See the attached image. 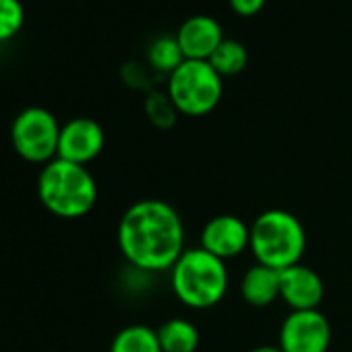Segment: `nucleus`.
<instances>
[{
    "label": "nucleus",
    "mask_w": 352,
    "mask_h": 352,
    "mask_svg": "<svg viewBox=\"0 0 352 352\" xmlns=\"http://www.w3.org/2000/svg\"><path fill=\"white\" fill-rule=\"evenodd\" d=\"M267 0H228L230 9L239 17H255L259 11H263Z\"/></svg>",
    "instance_id": "nucleus-19"
},
{
    "label": "nucleus",
    "mask_w": 352,
    "mask_h": 352,
    "mask_svg": "<svg viewBox=\"0 0 352 352\" xmlns=\"http://www.w3.org/2000/svg\"><path fill=\"white\" fill-rule=\"evenodd\" d=\"M104 143H106V133L102 124L94 118L77 116L60 126L56 157L79 166H87L102 153Z\"/></svg>",
    "instance_id": "nucleus-8"
},
{
    "label": "nucleus",
    "mask_w": 352,
    "mask_h": 352,
    "mask_svg": "<svg viewBox=\"0 0 352 352\" xmlns=\"http://www.w3.org/2000/svg\"><path fill=\"white\" fill-rule=\"evenodd\" d=\"M38 199L56 218L77 220L98 204V185L87 166L67 160H52L38 174Z\"/></svg>",
    "instance_id": "nucleus-2"
},
{
    "label": "nucleus",
    "mask_w": 352,
    "mask_h": 352,
    "mask_svg": "<svg viewBox=\"0 0 352 352\" xmlns=\"http://www.w3.org/2000/svg\"><path fill=\"white\" fill-rule=\"evenodd\" d=\"M257 263L272 270H288L300 263L307 249L302 222L286 210H265L251 224V245Z\"/></svg>",
    "instance_id": "nucleus-4"
},
{
    "label": "nucleus",
    "mask_w": 352,
    "mask_h": 352,
    "mask_svg": "<svg viewBox=\"0 0 352 352\" xmlns=\"http://www.w3.org/2000/svg\"><path fill=\"white\" fill-rule=\"evenodd\" d=\"M147 63L160 75H172L185 63V54L174 36L155 38L147 48Z\"/></svg>",
    "instance_id": "nucleus-16"
},
{
    "label": "nucleus",
    "mask_w": 352,
    "mask_h": 352,
    "mask_svg": "<svg viewBox=\"0 0 352 352\" xmlns=\"http://www.w3.org/2000/svg\"><path fill=\"white\" fill-rule=\"evenodd\" d=\"M251 245V226L239 216L220 214L206 222L201 230V249L218 259H234L243 255Z\"/></svg>",
    "instance_id": "nucleus-9"
},
{
    "label": "nucleus",
    "mask_w": 352,
    "mask_h": 352,
    "mask_svg": "<svg viewBox=\"0 0 352 352\" xmlns=\"http://www.w3.org/2000/svg\"><path fill=\"white\" fill-rule=\"evenodd\" d=\"M331 344V325L319 311H290L280 325L278 346L284 352H327Z\"/></svg>",
    "instance_id": "nucleus-7"
},
{
    "label": "nucleus",
    "mask_w": 352,
    "mask_h": 352,
    "mask_svg": "<svg viewBox=\"0 0 352 352\" xmlns=\"http://www.w3.org/2000/svg\"><path fill=\"white\" fill-rule=\"evenodd\" d=\"M143 110H145L147 120L155 129H162V131L172 129L176 124V118H179V110H176V106L172 104L168 94L157 91V89L147 91L145 102H143Z\"/></svg>",
    "instance_id": "nucleus-17"
},
{
    "label": "nucleus",
    "mask_w": 352,
    "mask_h": 352,
    "mask_svg": "<svg viewBox=\"0 0 352 352\" xmlns=\"http://www.w3.org/2000/svg\"><path fill=\"white\" fill-rule=\"evenodd\" d=\"M241 296L247 305L263 309L280 298V272L267 265H251L241 280Z\"/></svg>",
    "instance_id": "nucleus-12"
},
{
    "label": "nucleus",
    "mask_w": 352,
    "mask_h": 352,
    "mask_svg": "<svg viewBox=\"0 0 352 352\" xmlns=\"http://www.w3.org/2000/svg\"><path fill=\"white\" fill-rule=\"evenodd\" d=\"M323 296H325V284L313 267L296 263L280 272V298L292 311L319 309Z\"/></svg>",
    "instance_id": "nucleus-10"
},
{
    "label": "nucleus",
    "mask_w": 352,
    "mask_h": 352,
    "mask_svg": "<svg viewBox=\"0 0 352 352\" xmlns=\"http://www.w3.org/2000/svg\"><path fill=\"white\" fill-rule=\"evenodd\" d=\"M214 71L224 79V77H234L241 75L247 69L249 63V50L245 48L243 42L224 38V42L216 48V52L208 60Z\"/></svg>",
    "instance_id": "nucleus-15"
},
{
    "label": "nucleus",
    "mask_w": 352,
    "mask_h": 352,
    "mask_svg": "<svg viewBox=\"0 0 352 352\" xmlns=\"http://www.w3.org/2000/svg\"><path fill=\"white\" fill-rule=\"evenodd\" d=\"M116 243L124 261L137 272H170L185 253V224L168 201L141 199L120 216Z\"/></svg>",
    "instance_id": "nucleus-1"
},
{
    "label": "nucleus",
    "mask_w": 352,
    "mask_h": 352,
    "mask_svg": "<svg viewBox=\"0 0 352 352\" xmlns=\"http://www.w3.org/2000/svg\"><path fill=\"white\" fill-rule=\"evenodd\" d=\"M168 98L179 114L199 118L218 108L224 96V79L208 60H185L168 75Z\"/></svg>",
    "instance_id": "nucleus-5"
},
{
    "label": "nucleus",
    "mask_w": 352,
    "mask_h": 352,
    "mask_svg": "<svg viewBox=\"0 0 352 352\" xmlns=\"http://www.w3.org/2000/svg\"><path fill=\"white\" fill-rule=\"evenodd\" d=\"M162 352H197L201 336L193 321L174 317L160 325L157 329Z\"/></svg>",
    "instance_id": "nucleus-13"
},
{
    "label": "nucleus",
    "mask_w": 352,
    "mask_h": 352,
    "mask_svg": "<svg viewBox=\"0 0 352 352\" xmlns=\"http://www.w3.org/2000/svg\"><path fill=\"white\" fill-rule=\"evenodd\" d=\"M185 60H210L216 48L224 42V32L220 21L210 15H193L176 32Z\"/></svg>",
    "instance_id": "nucleus-11"
},
{
    "label": "nucleus",
    "mask_w": 352,
    "mask_h": 352,
    "mask_svg": "<svg viewBox=\"0 0 352 352\" xmlns=\"http://www.w3.org/2000/svg\"><path fill=\"white\" fill-rule=\"evenodd\" d=\"M251 352H284L280 346H270V344H263V346H257V348H253Z\"/></svg>",
    "instance_id": "nucleus-21"
},
{
    "label": "nucleus",
    "mask_w": 352,
    "mask_h": 352,
    "mask_svg": "<svg viewBox=\"0 0 352 352\" xmlns=\"http://www.w3.org/2000/svg\"><path fill=\"white\" fill-rule=\"evenodd\" d=\"M110 352H162L157 329L143 323L126 325L112 338Z\"/></svg>",
    "instance_id": "nucleus-14"
},
{
    "label": "nucleus",
    "mask_w": 352,
    "mask_h": 352,
    "mask_svg": "<svg viewBox=\"0 0 352 352\" xmlns=\"http://www.w3.org/2000/svg\"><path fill=\"white\" fill-rule=\"evenodd\" d=\"M25 23L21 0H0V44L13 40Z\"/></svg>",
    "instance_id": "nucleus-18"
},
{
    "label": "nucleus",
    "mask_w": 352,
    "mask_h": 352,
    "mask_svg": "<svg viewBox=\"0 0 352 352\" xmlns=\"http://www.w3.org/2000/svg\"><path fill=\"white\" fill-rule=\"evenodd\" d=\"M60 126L63 124L50 110L30 106L13 118L11 145L21 160L46 166L58 155Z\"/></svg>",
    "instance_id": "nucleus-6"
},
{
    "label": "nucleus",
    "mask_w": 352,
    "mask_h": 352,
    "mask_svg": "<svg viewBox=\"0 0 352 352\" xmlns=\"http://www.w3.org/2000/svg\"><path fill=\"white\" fill-rule=\"evenodd\" d=\"M174 296L193 311H206L222 302L228 292L226 261L201 247L185 249L170 270Z\"/></svg>",
    "instance_id": "nucleus-3"
},
{
    "label": "nucleus",
    "mask_w": 352,
    "mask_h": 352,
    "mask_svg": "<svg viewBox=\"0 0 352 352\" xmlns=\"http://www.w3.org/2000/svg\"><path fill=\"white\" fill-rule=\"evenodd\" d=\"M122 71H124V73H133V77H135V79L129 83L131 87H135V89H143V87H147V85H149V73H147V69H145V67L131 63V65H126Z\"/></svg>",
    "instance_id": "nucleus-20"
}]
</instances>
